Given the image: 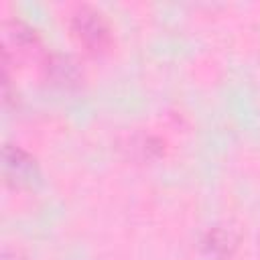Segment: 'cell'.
Wrapping results in <instances>:
<instances>
[{"label":"cell","instance_id":"1","mask_svg":"<svg viewBox=\"0 0 260 260\" xmlns=\"http://www.w3.org/2000/svg\"><path fill=\"white\" fill-rule=\"evenodd\" d=\"M67 28L73 43L89 57H104L114 47V30L108 18L93 6H73L67 16Z\"/></svg>","mask_w":260,"mask_h":260},{"label":"cell","instance_id":"2","mask_svg":"<svg viewBox=\"0 0 260 260\" xmlns=\"http://www.w3.org/2000/svg\"><path fill=\"white\" fill-rule=\"evenodd\" d=\"M43 75L49 85L57 89H77L83 83V69L79 63L61 53H51L43 61Z\"/></svg>","mask_w":260,"mask_h":260},{"label":"cell","instance_id":"3","mask_svg":"<svg viewBox=\"0 0 260 260\" xmlns=\"http://www.w3.org/2000/svg\"><path fill=\"white\" fill-rule=\"evenodd\" d=\"M2 171L8 183L14 187H28L39 179L37 160L20 146L6 144L2 152Z\"/></svg>","mask_w":260,"mask_h":260},{"label":"cell","instance_id":"4","mask_svg":"<svg viewBox=\"0 0 260 260\" xmlns=\"http://www.w3.org/2000/svg\"><path fill=\"white\" fill-rule=\"evenodd\" d=\"M201 252L205 260H230L236 252V238L223 225L209 228L201 238Z\"/></svg>","mask_w":260,"mask_h":260},{"label":"cell","instance_id":"5","mask_svg":"<svg viewBox=\"0 0 260 260\" xmlns=\"http://www.w3.org/2000/svg\"><path fill=\"white\" fill-rule=\"evenodd\" d=\"M6 43L20 55H35L41 49V39L37 30L20 20H12L6 26Z\"/></svg>","mask_w":260,"mask_h":260},{"label":"cell","instance_id":"6","mask_svg":"<svg viewBox=\"0 0 260 260\" xmlns=\"http://www.w3.org/2000/svg\"><path fill=\"white\" fill-rule=\"evenodd\" d=\"M128 150L132 156H136L138 160H156L165 148H162V140L152 136V134H134L128 140Z\"/></svg>","mask_w":260,"mask_h":260},{"label":"cell","instance_id":"7","mask_svg":"<svg viewBox=\"0 0 260 260\" xmlns=\"http://www.w3.org/2000/svg\"><path fill=\"white\" fill-rule=\"evenodd\" d=\"M4 260H26V258L16 250H4Z\"/></svg>","mask_w":260,"mask_h":260}]
</instances>
